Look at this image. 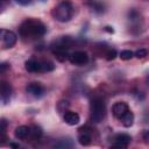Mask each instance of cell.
I'll return each instance as SVG.
<instances>
[{"label":"cell","instance_id":"obj_6","mask_svg":"<svg viewBox=\"0 0 149 149\" xmlns=\"http://www.w3.org/2000/svg\"><path fill=\"white\" fill-rule=\"evenodd\" d=\"M130 141H132L130 135H128L126 133H120V134H116L114 136V141H113L112 147H114V148H127L128 144L130 143Z\"/></svg>","mask_w":149,"mask_h":149},{"label":"cell","instance_id":"obj_19","mask_svg":"<svg viewBox=\"0 0 149 149\" xmlns=\"http://www.w3.org/2000/svg\"><path fill=\"white\" fill-rule=\"evenodd\" d=\"M116 50L115 49H109V50H107V52L105 54V56H106V59L107 61H113L115 57H116Z\"/></svg>","mask_w":149,"mask_h":149},{"label":"cell","instance_id":"obj_8","mask_svg":"<svg viewBox=\"0 0 149 149\" xmlns=\"http://www.w3.org/2000/svg\"><path fill=\"white\" fill-rule=\"evenodd\" d=\"M26 91L27 93H29L35 98H41L44 94V87L41 85V83H36V81L29 83L26 86Z\"/></svg>","mask_w":149,"mask_h":149},{"label":"cell","instance_id":"obj_12","mask_svg":"<svg viewBox=\"0 0 149 149\" xmlns=\"http://www.w3.org/2000/svg\"><path fill=\"white\" fill-rule=\"evenodd\" d=\"M91 133L90 130H87L86 128L81 127L79 129V133H78V142L81 144V146H88L91 143Z\"/></svg>","mask_w":149,"mask_h":149},{"label":"cell","instance_id":"obj_17","mask_svg":"<svg viewBox=\"0 0 149 149\" xmlns=\"http://www.w3.org/2000/svg\"><path fill=\"white\" fill-rule=\"evenodd\" d=\"M119 56H120L121 59H123V61H128V59H130V58L134 57V52L130 51V50H122V51L120 52Z\"/></svg>","mask_w":149,"mask_h":149},{"label":"cell","instance_id":"obj_14","mask_svg":"<svg viewBox=\"0 0 149 149\" xmlns=\"http://www.w3.org/2000/svg\"><path fill=\"white\" fill-rule=\"evenodd\" d=\"M121 122H122V125L125 127H132L133 126V123H134V114H133V112L130 109L122 116Z\"/></svg>","mask_w":149,"mask_h":149},{"label":"cell","instance_id":"obj_4","mask_svg":"<svg viewBox=\"0 0 149 149\" xmlns=\"http://www.w3.org/2000/svg\"><path fill=\"white\" fill-rule=\"evenodd\" d=\"M24 68L28 72H50L55 69V64L50 61H37L31 58L24 63Z\"/></svg>","mask_w":149,"mask_h":149},{"label":"cell","instance_id":"obj_18","mask_svg":"<svg viewBox=\"0 0 149 149\" xmlns=\"http://www.w3.org/2000/svg\"><path fill=\"white\" fill-rule=\"evenodd\" d=\"M134 56L137 58H144L146 56H148V50L147 49H137L134 52Z\"/></svg>","mask_w":149,"mask_h":149},{"label":"cell","instance_id":"obj_11","mask_svg":"<svg viewBox=\"0 0 149 149\" xmlns=\"http://www.w3.org/2000/svg\"><path fill=\"white\" fill-rule=\"evenodd\" d=\"M65 123H68L69 126H76L79 123L80 121V118H79V114L76 113V112H72V111H66L64 113V116H63Z\"/></svg>","mask_w":149,"mask_h":149},{"label":"cell","instance_id":"obj_21","mask_svg":"<svg viewBox=\"0 0 149 149\" xmlns=\"http://www.w3.org/2000/svg\"><path fill=\"white\" fill-rule=\"evenodd\" d=\"M142 137H143V140L149 141V129L143 130V133H142Z\"/></svg>","mask_w":149,"mask_h":149},{"label":"cell","instance_id":"obj_23","mask_svg":"<svg viewBox=\"0 0 149 149\" xmlns=\"http://www.w3.org/2000/svg\"><path fill=\"white\" fill-rule=\"evenodd\" d=\"M9 146H10V147H13V148H19V147H20V146H19V144H16V143H9Z\"/></svg>","mask_w":149,"mask_h":149},{"label":"cell","instance_id":"obj_16","mask_svg":"<svg viewBox=\"0 0 149 149\" xmlns=\"http://www.w3.org/2000/svg\"><path fill=\"white\" fill-rule=\"evenodd\" d=\"M73 146H74V143H73L72 140L69 139V137L62 139V140H59L58 142H56V143L54 144L55 148H72Z\"/></svg>","mask_w":149,"mask_h":149},{"label":"cell","instance_id":"obj_15","mask_svg":"<svg viewBox=\"0 0 149 149\" xmlns=\"http://www.w3.org/2000/svg\"><path fill=\"white\" fill-rule=\"evenodd\" d=\"M43 132L41 129V127L38 126H31L30 127V133H29V137L31 140H40L41 136H42Z\"/></svg>","mask_w":149,"mask_h":149},{"label":"cell","instance_id":"obj_5","mask_svg":"<svg viewBox=\"0 0 149 149\" xmlns=\"http://www.w3.org/2000/svg\"><path fill=\"white\" fill-rule=\"evenodd\" d=\"M0 40H1V47L3 49H9L15 45V43L17 41V36L12 30L1 29L0 30Z\"/></svg>","mask_w":149,"mask_h":149},{"label":"cell","instance_id":"obj_2","mask_svg":"<svg viewBox=\"0 0 149 149\" xmlns=\"http://www.w3.org/2000/svg\"><path fill=\"white\" fill-rule=\"evenodd\" d=\"M51 15L58 22H68L73 15V6L69 0H63L52 9Z\"/></svg>","mask_w":149,"mask_h":149},{"label":"cell","instance_id":"obj_3","mask_svg":"<svg viewBox=\"0 0 149 149\" xmlns=\"http://www.w3.org/2000/svg\"><path fill=\"white\" fill-rule=\"evenodd\" d=\"M106 115V105L102 98L95 97L90 102V119L93 123H99Z\"/></svg>","mask_w":149,"mask_h":149},{"label":"cell","instance_id":"obj_1","mask_svg":"<svg viewBox=\"0 0 149 149\" xmlns=\"http://www.w3.org/2000/svg\"><path fill=\"white\" fill-rule=\"evenodd\" d=\"M47 27L36 19H26L19 27V34L23 38H37L45 34Z\"/></svg>","mask_w":149,"mask_h":149},{"label":"cell","instance_id":"obj_13","mask_svg":"<svg viewBox=\"0 0 149 149\" xmlns=\"http://www.w3.org/2000/svg\"><path fill=\"white\" fill-rule=\"evenodd\" d=\"M29 133H30V127H28V126H19V127L15 128L14 135L19 140H26L29 136Z\"/></svg>","mask_w":149,"mask_h":149},{"label":"cell","instance_id":"obj_22","mask_svg":"<svg viewBox=\"0 0 149 149\" xmlns=\"http://www.w3.org/2000/svg\"><path fill=\"white\" fill-rule=\"evenodd\" d=\"M6 68H7V64H6V63H2V64H1V73H3V72H5Z\"/></svg>","mask_w":149,"mask_h":149},{"label":"cell","instance_id":"obj_9","mask_svg":"<svg viewBox=\"0 0 149 149\" xmlns=\"http://www.w3.org/2000/svg\"><path fill=\"white\" fill-rule=\"evenodd\" d=\"M128 111H129V107H128V105H127L125 101H118V102H115V104L113 105V107H112V113H113V115H114L116 119H119V120H121L122 116H123Z\"/></svg>","mask_w":149,"mask_h":149},{"label":"cell","instance_id":"obj_10","mask_svg":"<svg viewBox=\"0 0 149 149\" xmlns=\"http://www.w3.org/2000/svg\"><path fill=\"white\" fill-rule=\"evenodd\" d=\"M12 95V86L7 81H1V101L3 105L8 104Z\"/></svg>","mask_w":149,"mask_h":149},{"label":"cell","instance_id":"obj_7","mask_svg":"<svg viewBox=\"0 0 149 149\" xmlns=\"http://www.w3.org/2000/svg\"><path fill=\"white\" fill-rule=\"evenodd\" d=\"M69 61L74 65H84L88 62V56L85 51H74L70 54Z\"/></svg>","mask_w":149,"mask_h":149},{"label":"cell","instance_id":"obj_20","mask_svg":"<svg viewBox=\"0 0 149 149\" xmlns=\"http://www.w3.org/2000/svg\"><path fill=\"white\" fill-rule=\"evenodd\" d=\"M15 1L21 6H27V5H29L31 2V0H15Z\"/></svg>","mask_w":149,"mask_h":149}]
</instances>
